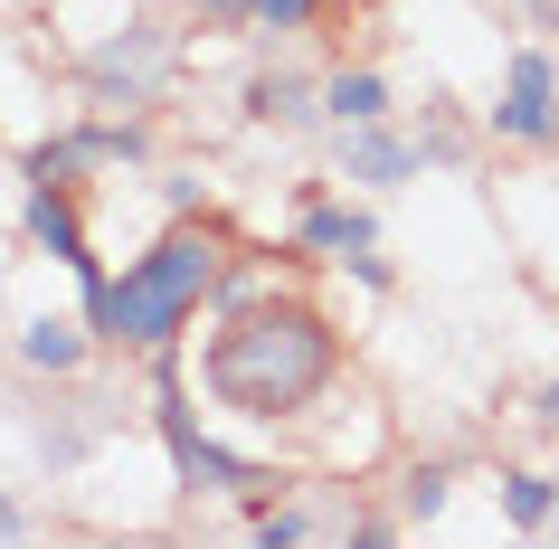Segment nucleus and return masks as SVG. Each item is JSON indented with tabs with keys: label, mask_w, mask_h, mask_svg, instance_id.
<instances>
[{
	"label": "nucleus",
	"mask_w": 559,
	"mask_h": 549,
	"mask_svg": "<svg viewBox=\"0 0 559 549\" xmlns=\"http://www.w3.org/2000/svg\"><path fill=\"white\" fill-rule=\"evenodd\" d=\"M29 360H38V370L76 360V332H67V322H38V332H29Z\"/></svg>",
	"instance_id": "5"
},
{
	"label": "nucleus",
	"mask_w": 559,
	"mask_h": 549,
	"mask_svg": "<svg viewBox=\"0 0 559 549\" xmlns=\"http://www.w3.org/2000/svg\"><path fill=\"white\" fill-rule=\"evenodd\" d=\"M332 115H342V123H370V115H380V76H342V86H332Z\"/></svg>",
	"instance_id": "4"
},
{
	"label": "nucleus",
	"mask_w": 559,
	"mask_h": 549,
	"mask_svg": "<svg viewBox=\"0 0 559 549\" xmlns=\"http://www.w3.org/2000/svg\"><path fill=\"white\" fill-rule=\"evenodd\" d=\"M209 285V247L200 237H171V247H152L115 294H105V322H115L123 342H162L180 313H190V294Z\"/></svg>",
	"instance_id": "2"
},
{
	"label": "nucleus",
	"mask_w": 559,
	"mask_h": 549,
	"mask_svg": "<svg viewBox=\"0 0 559 549\" xmlns=\"http://www.w3.org/2000/svg\"><path fill=\"white\" fill-rule=\"evenodd\" d=\"M352 162H360V171H370V180H380V171H399V162H408V152H399V143H360Z\"/></svg>",
	"instance_id": "8"
},
{
	"label": "nucleus",
	"mask_w": 559,
	"mask_h": 549,
	"mask_svg": "<svg viewBox=\"0 0 559 549\" xmlns=\"http://www.w3.org/2000/svg\"><path fill=\"white\" fill-rule=\"evenodd\" d=\"M0 540H20V512H10V502H0Z\"/></svg>",
	"instance_id": "10"
},
{
	"label": "nucleus",
	"mask_w": 559,
	"mask_h": 549,
	"mask_svg": "<svg viewBox=\"0 0 559 549\" xmlns=\"http://www.w3.org/2000/svg\"><path fill=\"white\" fill-rule=\"evenodd\" d=\"M265 20H304V10H313V0H257Z\"/></svg>",
	"instance_id": "9"
},
{
	"label": "nucleus",
	"mask_w": 559,
	"mask_h": 549,
	"mask_svg": "<svg viewBox=\"0 0 559 549\" xmlns=\"http://www.w3.org/2000/svg\"><path fill=\"white\" fill-rule=\"evenodd\" d=\"M313 237H323V247H360L370 228H360V218H342V208H323V218H313Z\"/></svg>",
	"instance_id": "7"
},
{
	"label": "nucleus",
	"mask_w": 559,
	"mask_h": 549,
	"mask_svg": "<svg viewBox=\"0 0 559 549\" xmlns=\"http://www.w3.org/2000/svg\"><path fill=\"white\" fill-rule=\"evenodd\" d=\"M550 417H559V389H550Z\"/></svg>",
	"instance_id": "11"
},
{
	"label": "nucleus",
	"mask_w": 559,
	"mask_h": 549,
	"mask_svg": "<svg viewBox=\"0 0 559 549\" xmlns=\"http://www.w3.org/2000/svg\"><path fill=\"white\" fill-rule=\"evenodd\" d=\"M512 521H550V484H540V474L512 484Z\"/></svg>",
	"instance_id": "6"
},
{
	"label": "nucleus",
	"mask_w": 559,
	"mask_h": 549,
	"mask_svg": "<svg viewBox=\"0 0 559 549\" xmlns=\"http://www.w3.org/2000/svg\"><path fill=\"white\" fill-rule=\"evenodd\" d=\"M218 389H228L237 407H295V398H313L323 389V332L304 313H247L218 342Z\"/></svg>",
	"instance_id": "1"
},
{
	"label": "nucleus",
	"mask_w": 559,
	"mask_h": 549,
	"mask_svg": "<svg viewBox=\"0 0 559 549\" xmlns=\"http://www.w3.org/2000/svg\"><path fill=\"white\" fill-rule=\"evenodd\" d=\"M502 133L540 143L550 133V58H512V95H502Z\"/></svg>",
	"instance_id": "3"
}]
</instances>
